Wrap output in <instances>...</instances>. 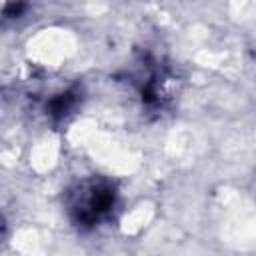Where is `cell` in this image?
<instances>
[{
    "label": "cell",
    "mask_w": 256,
    "mask_h": 256,
    "mask_svg": "<svg viewBox=\"0 0 256 256\" xmlns=\"http://www.w3.org/2000/svg\"><path fill=\"white\" fill-rule=\"evenodd\" d=\"M118 204L116 186L102 176H88L76 182L66 194L70 220L82 228H94L108 220Z\"/></svg>",
    "instance_id": "1"
},
{
    "label": "cell",
    "mask_w": 256,
    "mask_h": 256,
    "mask_svg": "<svg viewBox=\"0 0 256 256\" xmlns=\"http://www.w3.org/2000/svg\"><path fill=\"white\" fill-rule=\"evenodd\" d=\"M76 92H70V90H66L64 94H58L52 102H50V106H48V112L52 114V116H56V118H64L74 106H76Z\"/></svg>",
    "instance_id": "2"
}]
</instances>
